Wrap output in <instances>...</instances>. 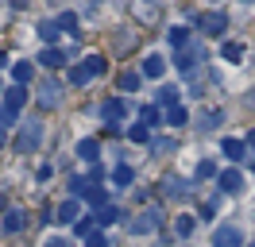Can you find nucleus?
Here are the masks:
<instances>
[{"label":"nucleus","mask_w":255,"mask_h":247,"mask_svg":"<svg viewBox=\"0 0 255 247\" xmlns=\"http://www.w3.org/2000/svg\"><path fill=\"white\" fill-rule=\"evenodd\" d=\"M23 105H27V89H23V85H12V89H4V105H0V124H4V127H12Z\"/></svg>","instance_id":"obj_1"},{"label":"nucleus","mask_w":255,"mask_h":247,"mask_svg":"<svg viewBox=\"0 0 255 247\" xmlns=\"http://www.w3.org/2000/svg\"><path fill=\"white\" fill-rule=\"evenodd\" d=\"M109 70V62L101 58V54H89V58H81L74 70H70V85H89V77L93 74H105Z\"/></svg>","instance_id":"obj_2"},{"label":"nucleus","mask_w":255,"mask_h":247,"mask_svg":"<svg viewBox=\"0 0 255 247\" xmlns=\"http://www.w3.org/2000/svg\"><path fill=\"white\" fill-rule=\"evenodd\" d=\"M162 228V209H143L139 216L128 220V236H147V232Z\"/></svg>","instance_id":"obj_3"},{"label":"nucleus","mask_w":255,"mask_h":247,"mask_svg":"<svg viewBox=\"0 0 255 247\" xmlns=\"http://www.w3.org/2000/svg\"><path fill=\"white\" fill-rule=\"evenodd\" d=\"M39 139H43V124L27 120V124H23V131H19V139H16V151L19 154H31L35 147H39Z\"/></svg>","instance_id":"obj_4"},{"label":"nucleus","mask_w":255,"mask_h":247,"mask_svg":"<svg viewBox=\"0 0 255 247\" xmlns=\"http://www.w3.org/2000/svg\"><path fill=\"white\" fill-rule=\"evenodd\" d=\"M201 58H205V50H201V43H186L182 50H178V70L190 77L197 66H201Z\"/></svg>","instance_id":"obj_5"},{"label":"nucleus","mask_w":255,"mask_h":247,"mask_svg":"<svg viewBox=\"0 0 255 247\" xmlns=\"http://www.w3.org/2000/svg\"><path fill=\"white\" fill-rule=\"evenodd\" d=\"M193 23H197V31H205V35H221V31L228 27L224 12H197V15H193Z\"/></svg>","instance_id":"obj_6"},{"label":"nucleus","mask_w":255,"mask_h":247,"mask_svg":"<svg viewBox=\"0 0 255 247\" xmlns=\"http://www.w3.org/2000/svg\"><path fill=\"white\" fill-rule=\"evenodd\" d=\"M35 97H39V105L43 108H58V101H62V85H58V81H39V93H35Z\"/></svg>","instance_id":"obj_7"},{"label":"nucleus","mask_w":255,"mask_h":247,"mask_svg":"<svg viewBox=\"0 0 255 247\" xmlns=\"http://www.w3.org/2000/svg\"><path fill=\"white\" fill-rule=\"evenodd\" d=\"M213 247H244V236L232 224H221V228L213 232Z\"/></svg>","instance_id":"obj_8"},{"label":"nucleus","mask_w":255,"mask_h":247,"mask_svg":"<svg viewBox=\"0 0 255 247\" xmlns=\"http://www.w3.org/2000/svg\"><path fill=\"white\" fill-rule=\"evenodd\" d=\"M162 193H166L170 201H182L186 193H190V182L178 178V174H166V178H162Z\"/></svg>","instance_id":"obj_9"},{"label":"nucleus","mask_w":255,"mask_h":247,"mask_svg":"<svg viewBox=\"0 0 255 247\" xmlns=\"http://www.w3.org/2000/svg\"><path fill=\"white\" fill-rule=\"evenodd\" d=\"M124 112H128L124 101H105V105H101V120H105V124H120V120H124Z\"/></svg>","instance_id":"obj_10"},{"label":"nucleus","mask_w":255,"mask_h":247,"mask_svg":"<svg viewBox=\"0 0 255 247\" xmlns=\"http://www.w3.org/2000/svg\"><path fill=\"white\" fill-rule=\"evenodd\" d=\"M139 74H143V77H162V74H166V58H162V54H147Z\"/></svg>","instance_id":"obj_11"},{"label":"nucleus","mask_w":255,"mask_h":247,"mask_svg":"<svg viewBox=\"0 0 255 247\" xmlns=\"http://www.w3.org/2000/svg\"><path fill=\"white\" fill-rule=\"evenodd\" d=\"M221 151H224V158L240 162V158L248 154V143H244V139H224V143H221Z\"/></svg>","instance_id":"obj_12"},{"label":"nucleus","mask_w":255,"mask_h":247,"mask_svg":"<svg viewBox=\"0 0 255 247\" xmlns=\"http://www.w3.org/2000/svg\"><path fill=\"white\" fill-rule=\"evenodd\" d=\"M35 62H43L47 70H58V66H66V54L58 50V46H47V50H43V54H39Z\"/></svg>","instance_id":"obj_13"},{"label":"nucleus","mask_w":255,"mask_h":247,"mask_svg":"<svg viewBox=\"0 0 255 247\" xmlns=\"http://www.w3.org/2000/svg\"><path fill=\"white\" fill-rule=\"evenodd\" d=\"M217 185H221L224 193H240V185H244V178H240V170H224L221 178H217Z\"/></svg>","instance_id":"obj_14"},{"label":"nucleus","mask_w":255,"mask_h":247,"mask_svg":"<svg viewBox=\"0 0 255 247\" xmlns=\"http://www.w3.org/2000/svg\"><path fill=\"white\" fill-rule=\"evenodd\" d=\"M58 35H62L58 19H43V23H39V39H43L47 46H54V39H58Z\"/></svg>","instance_id":"obj_15"},{"label":"nucleus","mask_w":255,"mask_h":247,"mask_svg":"<svg viewBox=\"0 0 255 247\" xmlns=\"http://www.w3.org/2000/svg\"><path fill=\"white\" fill-rule=\"evenodd\" d=\"M54 220H62V224H78V201L70 197V201H62L58 205V216Z\"/></svg>","instance_id":"obj_16"},{"label":"nucleus","mask_w":255,"mask_h":247,"mask_svg":"<svg viewBox=\"0 0 255 247\" xmlns=\"http://www.w3.org/2000/svg\"><path fill=\"white\" fill-rule=\"evenodd\" d=\"M12 77H16V85H27L35 77V66L31 62H16V66H12Z\"/></svg>","instance_id":"obj_17"},{"label":"nucleus","mask_w":255,"mask_h":247,"mask_svg":"<svg viewBox=\"0 0 255 247\" xmlns=\"http://www.w3.org/2000/svg\"><path fill=\"white\" fill-rule=\"evenodd\" d=\"M217 124H221V112H217V108H205V112L197 116V127H201V131H213Z\"/></svg>","instance_id":"obj_18"},{"label":"nucleus","mask_w":255,"mask_h":247,"mask_svg":"<svg viewBox=\"0 0 255 247\" xmlns=\"http://www.w3.org/2000/svg\"><path fill=\"white\" fill-rule=\"evenodd\" d=\"M78 154L85 158V162H97V154H101V147H97V139H81V143H78Z\"/></svg>","instance_id":"obj_19"},{"label":"nucleus","mask_w":255,"mask_h":247,"mask_svg":"<svg viewBox=\"0 0 255 247\" xmlns=\"http://www.w3.org/2000/svg\"><path fill=\"white\" fill-rule=\"evenodd\" d=\"M112 182H116V185H124V189H128V185L135 182V174H131V166H124V162H120V166L112 170Z\"/></svg>","instance_id":"obj_20"},{"label":"nucleus","mask_w":255,"mask_h":247,"mask_svg":"<svg viewBox=\"0 0 255 247\" xmlns=\"http://www.w3.org/2000/svg\"><path fill=\"white\" fill-rule=\"evenodd\" d=\"M178 93H182V89H174V85H162V89H159V105H162V108H174V105H178Z\"/></svg>","instance_id":"obj_21"},{"label":"nucleus","mask_w":255,"mask_h":247,"mask_svg":"<svg viewBox=\"0 0 255 247\" xmlns=\"http://www.w3.org/2000/svg\"><path fill=\"white\" fill-rule=\"evenodd\" d=\"M166 120H170V127H182V124L190 120V112H186L182 105H174V108H166Z\"/></svg>","instance_id":"obj_22"},{"label":"nucleus","mask_w":255,"mask_h":247,"mask_svg":"<svg viewBox=\"0 0 255 247\" xmlns=\"http://www.w3.org/2000/svg\"><path fill=\"white\" fill-rule=\"evenodd\" d=\"M93 220H97V224H101V228H109V224H116V220H120V213H116L112 205H105V209H101V213H97Z\"/></svg>","instance_id":"obj_23"},{"label":"nucleus","mask_w":255,"mask_h":247,"mask_svg":"<svg viewBox=\"0 0 255 247\" xmlns=\"http://www.w3.org/2000/svg\"><path fill=\"white\" fill-rule=\"evenodd\" d=\"M139 120H143L147 127H151V124H159V120H162V112H159V105H143V108H139Z\"/></svg>","instance_id":"obj_24"},{"label":"nucleus","mask_w":255,"mask_h":247,"mask_svg":"<svg viewBox=\"0 0 255 247\" xmlns=\"http://www.w3.org/2000/svg\"><path fill=\"white\" fill-rule=\"evenodd\" d=\"M221 54H224V62H240L244 58V43H224Z\"/></svg>","instance_id":"obj_25"},{"label":"nucleus","mask_w":255,"mask_h":247,"mask_svg":"<svg viewBox=\"0 0 255 247\" xmlns=\"http://www.w3.org/2000/svg\"><path fill=\"white\" fill-rule=\"evenodd\" d=\"M58 27L70 31V35H81V31H78V15H74V12H62V15H58Z\"/></svg>","instance_id":"obj_26"},{"label":"nucleus","mask_w":255,"mask_h":247,"mask_svg":"<svg viewBox=\"0 0 255 247\" xmlns=\"http://www.w3.org/2000/svg\"><path fill=\"white\" fill-rule=\"evenodd\" d=\"M139 81H143V74H120V89L135 93V89H139Z\"/></svg>","instance_id":"obj_27"},{"label":"nucleus","mask_w":255,"mask_h":247,"mask_svg":"<svg viewBox=\"0 0 255 247\" xmlns=\"http://www.w3.org/2000/svg\"><path fill=\"white\" fill-rule=\"evenodd\" d=\"M23 228V213H19V209H12V213L4 216V232H19Z\"/></svg>","instance_id":"obj_28"},{"label":"nucleus","mask_w":255,"mask_h":247,"mask_svg":"<svg viewBox=\"0 0 255 247\" xmlns=\"http://www.w3.org/2000/svg\"><path fill=\"white\" fill-rule=\"evenodd\" d=\"M128 139H131V143H147V139H151V131H147V124H131V131H128Z\"/></svg>","instance_id":"obj_29"},{"label":"nucleus","mask_w":255,"mask_h":247,"mask_svg":"<svg viewBox=\"0 0 255 247\" xmlns=\"http://www.w3.org/2000/svg\"><path fill=\"white\" fill-rule=\"evenodd\" d=\"M170 43H174L178 50H182V46L190 43V35H186V27H174V31H170Z\"/></svg>","instance_id":"obj_30"},{"label":"nucleus","mask_w":255,"mask_h":247,"mask_svg":"<svg viewBox=\"0 0 255 247\" xmlns=\"http://www.w3.org/2000/svg\"><path fill=\"white\" fill-rule=\"evenodd\" d=\"M174 232H178V236H190V232H193V216H178Z\"/></svg>","instance_id":"obj_31"},{"label":"nucleus","mask_w":255,"mask_h":247,"mask_svg":"<svg viewBox=\"0 0 255 247\" xmlns=\"http://www.w3.org/2000/svg\"><path fill=\"white\" fill-rule=\"evenodd\" d=\"M197 178H217V166H213V162H197Z\"/></svg>","instance_id":"obj_32"},{"label":"nucleus","mask_w":255,"mask_h":247,"mask_svg":"<svg viewBox=\"0 0 255 247\" xmlns=\"http://www.w3.org/2000/svg\"><path fill=\"white\" fill-rule=\"evenodd\" d=\"M89 201H93V205H101V209H105V201H109V193H105L101 185H93V189H89Z\"/></svg>","instance_id":"obj_33"},{"label":"nucleus","mask_w":255,"mask_h":247,"mask_svg":"<svg viewBox=\"0 0 255 247\" xmlns=\"http://www.w3.org/2000/svg\"><path fill=\"white\" fill-rule=\"evenodd\" d=\"M85 247H109V240H105V232H89V240H85Z\"/></svg>","instance_id":"obj_34"},{"label":"nucleus","mask_w":255,"mask_h":247,"mask_svg":"<svg viewBox=\"0 0 255 247\" xmlns=\"http://www.w3.org/2000/svg\"><path fill=\"white\" fill-rule=\"evenodd\" d=\"M70 193H89V182H85V178H74V182H70Z\"/></svg>","instance_id":"obj_35"},{"label":"nucleus","mask_w":255,"mask_h":247,"mask_svg":"<svg viewBox=\"0 0 255 247\" xmlns=\"http://www.w3.org/2000/svg\"><path fill=\"white\" fill-rule=\"evenodd\" d=\"M159 151H174V139H155V154Z\"/></svg>","instance_id":"obj_36"},{"label":"nucleus","mask_w":255,"mask_h":247,"mask_svg":"<svg viewBox=\"0 0 255 247\" xmlns=\"http://www.w3.org/2000/svg\"><path fill=\"white\" fill-rule=\"evenodd\" d=\"M74 228H78V236H89V232H93V220H78Z\"/></svg>","instance_id":"obj_37"},{"label":"nucleus","mask_w":255,"mask_h":247,"mask_svg":"<svg viewBox=\"0 0 255 247\" xmlns=\"http://www.w3.org/2000/svg\"><path fill=\"white\" fill-rule=\"evenodd\" d=\"M47 247H70L66 240H47Z\"/></svg>","instance_id":"obj_38"},{"label":"nucleus","mask_w":255,"mask_h":247,"mask_svg":"<svg viewBox=\"0 0 255 247\" xmlns=\"http://www.w3.org/2000/svg\"><path fill=\"white\" fill-rule=\"evenodd\" d=\"M8 4H12V8H27V0H8Z\"/></svg>","instance_id":"obj_39"},{"label":"nucleus","mask_w":255,"mask_h":247,"mask_svg":"<svg viewBox=\"0 0 255 247\" xmlns=\"http://www.w3.org/2000/svg\"><path fill=\"white\" fill-rule=\"evenodd\" d=\"M4 139H8V127H4V124H0V143H4Z\"/></svg>","instance_id":"obj_40"},{"label":"nucleus","mask_w":255,"mask_h":247,"mask_svg":"<svg viewBox=\"0 0 255 247\" xmlns=\"http://www.w3.org/2000/svg\"><path fill=\"white\" fill-rule=\"evenodd\" d=\"M248 143H252V147H255V127H252V135H248Z\"/></svg>","instance_id":"obj_41"},{"label":"nucleus","mask_w":255,"mask_h":247,"mask_svg":"<svg viewBox=\"0 0 255 247\" xmlns=\"http://www.w3.org/2000/svg\"><path fill=\"white\" fill-rule=\"evenodd\" d=\"M248 4H252V0H248Z\"/></svg>","instance_id":"obj_42"}]
</instances>
